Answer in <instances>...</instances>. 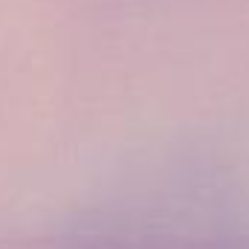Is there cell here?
Returning a JSON list of instances; mask_svg holds the SVG:
<instances>
[{
	"label": "cell",
	"instance_id": "obj_1",
	"mask_svg": "<svg viewBox=\"0 0 249 249\" xmlns=\"http://www.w3.org/2000/svg\"><path fill=\"white\" fill-rule=\"evenodd\" d=\"M58 249H249V244L209 226L127 217L78 229Z\"/></svg>",
	"mask_w": 249,
	"mask_h": 249
}]
</instances>
